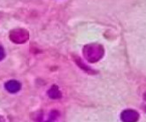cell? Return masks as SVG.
Segmentation results:
<instances>
[{
    "label": "cell",
    "mask_w": 146,
    "mask_h": 122,
    "mask_svg": "<svg viewBox=\"0 0 146 122\" xmlns=\"http://www.w3.org/2000/svg\"><path fill=\"white\" fill-rule=\"evenodd\" d=\"M144 111L146 112V106H144Z\"/></svg>",
    "instance_id": "11"
},
{
    "label": "cell",
    "mask_w": 146,
    "mask_h": 122,
    "mask_svg": "<svg viewBox=\"0 0 146 122\" xmlns=\"http://www.w3.org/2000/svg\"><path fill=\"white\" fill-rule=\"evenodd\" d=\"M5 50L3 48V46L0 44V61L3 60L5 58Z\"/></svg>",
    "instance_id": "7"
},
{
    "label": "cell",
    "mask_w": 146,
    "mask_h": 122,
    "mask_svg": "<svg viewBox=\"0 0 146 122\" xmlns=\"http://www.w3.org/2000/svg\"><path fill=\"white\" fill-rule=\"evenodd\" d=\"M143 99H144V101H146V92L143 94Z\"/></svg>",
    "instance_id": "9"
},
{
    "label": "cell",
    "mask_w": 146,
    "mask_h": 122,
    "mask_svg": "<svg viewBox=\"0 0 146 122\" xmlns=\"http://www.w3.org/2000/svg\"><path fill=\"white\" fill-rule=\"evenodd\" d=\"M49 97L51 99H59L62 97V93L59 90L58 87L57 85H53L50 87V89L47 92Z\"/></svg>",
    "instance_id": "5"
},
{
    "label": "cell",
    "mask_w": 146,
    "mask_h": 122,
    "mask_svg": "<svg viewBox=\"0 0 146 122\" xmlns=\"http://www.w3.org/2000/svg\"><path fill=\"white\" fill-rule=\"evenodd\" d=\"M0 122H5V118H4L2 115H0Z\"/></svg>",
    "instance_id": "8"
},
{
    "label": "cell",
    "mask_w": 146,
    "mask_h": 122,
    "mask_svg": "<svg viewBox=\"0 0 146 122\" xmlns=\"http://www.w3.org/2000/svg\"><path fill=\"white\" fill-rule=\"evenodd\" d=\"M5 89L12 94L19 92L21 89V84L17 80H10L5 83Z\"/></svg>",
    "instance_id": "4"
},
{
    "label": "cell",
    "mask_w": 146,
    "mask_h": 122,
    "mask_svg": "<svg viewBox=\"0 0 146 122\" xmlns=\"http://www.w3.org/2000/svg\"><path fill=\"white\" fill-rule=\"evenodd\" d=\"M140 118L139 113L135 110L127 109L121 112V119L122 122H137Z\"/></svg>",
    "instance_id": "3"
},
{
    "label": "cell",
    "mask_w": 146,
    "mask_h": 122,
    "mask_svg": "<svg viewBox=\"0 0 146 122\" xmlns=\"http://www.w3.org/2000/svg\"><path fill=\"white\" fill-rule=\"evenodd\" d=\"M82 54L90 63H95L104 57L105 49L99 43H90L83 47Z\"/></svg>",
    "instance_id": "1"
},
{
    "label": "cell",
    "mask_w": 146,
    "mask_h": 122,
    "mask_svg": "<svg viewBox=\"0 0 146 122\" xmlns=\"http://www.w3.org/2000/svg\"><path fill=\"white\" fill-rule=\"evenodd\" d=\"M45 122H52V121H51V120L50 119V120H47V121H45Z\"/></svg>",
    "instance_id": "10"
},
{
    "label": "cell",
    "mask_w": 146,
    "mask_h": 122,
    "mask_svg": "<svg viewBox=\"0 0 146 122\" xmlns=\"http://www.w3.org/2000/svg\"><path fill=\"white\" fill-rule=\"evenodd\" d=\"M74 62L81 67V69H82V70L85 71L86 73L90 74H96V72H95V71H93L92 69H90V67H89V66H86L85 64H83V63H82V61L81 60L80 58H78V57H76V56H75V57H74Z\"/></svg>",
    "instance_id": "6"
},
{
    "label": "cell",
    "mask_w": 146,
    "mask_h": 122,
    "mask_svg": "<svg viewBox=\"0 0 146 122\" xmlns=\"http://www.w3.org/2000/svg\"><path fill=\"white\" fill-rule=\"evenodd\" d=\"M9 38L13 42L21 44V43H24L29 40V33L25 29H15L10 31Z\"/></svg>",
    "instance_id": "2"
}]
</instances>
